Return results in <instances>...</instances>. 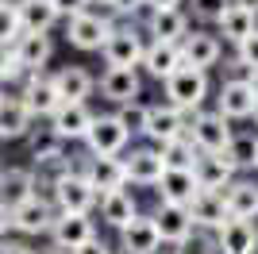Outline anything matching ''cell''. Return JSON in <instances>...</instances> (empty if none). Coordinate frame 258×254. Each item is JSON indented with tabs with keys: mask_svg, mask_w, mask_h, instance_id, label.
Instances as JSON below:
<instances>
[{
	"mask_svg": "<svg viewBox=\"0 0 258 254\" xmlns=\"http://www.w3.org/2000/svg\"><path fill=\"white\" fill-rule=\"evenodd\" d=\"M8 231H12V212L4 208V204H0V239H4Z\"/></svg>",
	"mask_w": 258,
	"mask_h": 254,
	"instance_id": "7dc6e473",
	"label": "cell"
},
{
	"mask_svg": "<svg viewBox=\"0 0 258 254\" xmlns=\"http://www.w3.org/2000/svg\"><path fill=\"white\" fill-rule=\"evenodd\" d=\"M154 227H158V239L162 243H181L185 235L193 231V220H189V212L185 208H177V204H158V208H154Z\"/></svg>",
	"mask_w": 258,
	"mask_h": 254,
	"instance_id": "4316f807",
	"label": "cell"
},
{
	"mask_svg": "<svg viewBox=\"0 0 258 254\" xmlns=\"http://www.w3.org/2000/svg\"><path fill=\"white\" fill-rule=\"evenodd\" d=\"M20 104L27 108L31 119H50L62 108V100H58V93H54V85H50L46 74H27V81L20 89Z\"/></svg>",
	"mask_w": 258,
	"mask_h": 254,
	"instance_id": "ba28073f",
	"label": "cell"
},
{
	"mask_svg": "<svg viewBox=\"0 0 258 254\" xmlns=\"http://www.w3.org/2000/svg\"><path fill=\"white\" fill-rule=\"evenodd\" d=\"M108 8L116 12V16H135V12H143L147 4H143V0H112Z\"/></svg>",
	"mask_w": 258,
	"mask_h": 254,
	"instance_id": "ee69618b",
	"label": "cell"
},
{
	"mask_svg": "<svg viewBox=\"0 0 258 254\" xmlns=\"http://www.w3.org/2000/svg\"><path fill=\"white\" fill-rule=\"evenodd\" d=\"M239 62L247 66V70H258V31L239 42Z\"/></svg>",
	"mask_w": 258,
	"mask_h": 254,
	"instance_id": "60d3db41",
	"label": "cell"
},
{
	"mask_svg": "<svg viewBox=\"0 0 258 254\" xmlns=\"http://www.w3.org/2000/svg\"><path fill=\"white\" fill-rule=\"evenodd\" d=\"M50 85L62 104H85L93 96V89H97V77L89 74L85 66H62V70L50 74Z\"/></svg>",
	"mask_w": 258,
	"mask_h": 254,
	"instance_id": "30bf717a",
	"label": "cell"
},
{
	"mask_svg": "<svg viewBox=\"0 0 258 254\" xmlns=\"http://www.w3.org/2000/svg\"><path fill=\"white\" fill-rule=\"evenodd\" d=\"M31 158H35V166H62L66 143L58 135H50V131H43V135L31 143Z\"/></svg>",
	"mask_w": 258,
	"mask_h": 254,
	"instance_id": "e575fe53",
	"label": "cell"
},
{
	"mask_svg": "<svg viewBox=\"0 0 258 254\" xmlns=\"http://www.w3.org/2000/svg\"><path fill=\"white\" fill-rule=\"evenodd\" d=\"M139 66H147V74L151 77H158V81H170L177 70H181V46H170V42H151L147 50H143V62Z\"/></svg>",
	"mask_w": 258,
	"mask_h": 254,
	"instance_id": "83f0119b",
	"label": "cell"
},
{
	"mask_svg": "<svg viewBox=\"0 0 258 254\" xmlns=\"http://www.w3.org/2000/svg\"><path fill=\"white\" fill-rule=\"evenodd\" d=\"M35 189H39V181H35L31 169L12 166V169H4V173H0V204H4L8 212H12V208H20L23 201H31Z\"/></svg>",
	"mask_w": 258,
	"mask_h": 254,
	"instance_id": "d6986e66",
	"label": "cell"
},
{
	"mask_svg": "<svg viewBox=\"0 0 258 254\" xmlns=\"http://www.w3.org/2000/svg\"><path fill=\"white\" fill-rule=\"evenodd\" d=\"M0 173H4V166H0Z\"/></svg>",
	"mask_w": 258,
	"mask_h": 254,
	"instance_id": "11a10c76",
	"label": "cell"
},
{
	"mask_svg": "<svg viewBox=\"0 0 258 254\" xmlns=\"http://www.w3.org/2000/svg\"><path fill=\"white\" fill-rule=\"evenodd\" d=\"M89 127H93V112H89V104H62L58 112L50 116V135H58L62 143H70V139H85Z\"/></svg>",
	"mask_w": 258,
	"mask_h": 254,
	"instance_id": "e0dca14e",
	"label": "cell"
},
{
	"mask_svg": "<svg viewBox=\"0 0 258 254\" xmlns=\"http://www.w3.org/2000/svg\"><path fill=\"white\" fill-rule=\"evenodd\" d=\"M154 189H158V197H162L158 204H177V208H189V201L201 193L197 181H193V169H166Z\"/></svg>",
	"mask_w": 258,
	"mask_h": 254,
	"instance_id": "44dd1931",
	"label": "cell"
},
{
	"mask_svg": "<svg viewBox=\"0 0 258 254\" xmlns=\"http://www.w3.org/2000/svg\"><path fill=\"white\" fill-rule=\"evenodd\" d=\"M247 85H250V93H254V100H258V70H250V77H247Z\"/></svg>",
	"mask_w": 258,
	"mask_h": 254,
	"instance_id": "681fc988",
	"label": "cell"
},
{
	"mask_svg": "<svg viewBox=\"0 0 258 254\" xmlns=\"http://www.w3.org/2000/svg\"><path fill=\"white\" fill-rule=\"evenodd\" d=\"M54 204L50 197H39L35 193L31 201H23L20 208H12V231L20 235H50V223H54Z\"/></svg>",
	"mask_w": 258,
	"mask_h": 254,
	"instance_id": "9c48e42d",
	"label": "cell"
},
{
	"mask_svg": "<svg viewBox=\"0 0 258 254\" xmlns=\"http://www.w3.org/2000/svg\"><path fill=\"white\" fill-rule=\"evenodd\" d=\"M20 35H23V27H20V12H16V4H12V0H0V42L12 46Z\"/></svg>",
	"mask_w": 258,
	"mask_h": 254,
	"instance_id": "74e56055",
	"label": "cell"
},
{
	"mask_svg": "<svg viewBox=\"0 0 258 254\" xmlns=\"http://www.w3.org/2000/svg\"><path fill=\"white\" fill-rule=\"evenodd\" d=\"M254 123H258V108H254Z\"/></svg>",
	"mask_w": 258,
	"mask_h": 254,
	"instance_id": "db71d44e",
	"label": "cell"
},
{
	"mask_svg": "<svg viewBox=\"0 0 258 254\" xmlns=\"http://www.w3.org/2000/svg\"><path fill=\"white\" fill-rule=\"evenodd\" d=\"M147 31L154 35V42H170V46H181L185 35H189V20H185L181 8L173 12H151L147 20Z\"/></svg>",
	"mask_w": 258,
	"mask_h": 254,
	"instance_id": "f546056e",
	"label": "cell"
},
{
	"mask_svg": "<svg viewBox=\"0 0 258 254\" xmlns=\"http://www.w3.org/2000/svg\"><path fill=\"white\" fill-rule=\"evenodd\" d=\"M181 62L189 66V70L208 74V66L220 62V39H216V35H205V31L185 35V42H181Z\"/></svg>",
	"mask_w": 258,
	"mask_h": 254,
	"instance_id": "603a6c76",
	"label": "cell"
},
{
	"mask_svg": "<svg viewBox=\"0 0 258 254\" xmlns=\"http://www.w3.org/2000/svg\"><path fill=\"white\" fill-rule=\"evenodd\" d=\"M220 158L231 169H254L258 166V139L254 135H231V143L224 147Z\"/></svg>",
	"mask_w": 258,
	"mask_h": 254,
	"instance_id": "1f68e13d",
	"label": "cell"
},
{
	"mask_svg": "<svg viewBox=\"0 0 258 254\" xmlns=\"http://www.w3.org/2000/svg\"><path fill=\"white\" fill-rule=\"evenodd\" d=\"M231 173L235 169L227 166L220 154H197V162H193V181L201 193H224L231 185Z\"/></svg>",
	"mask_w": 258,
	"mask_h": 254,
	"instance_id": "ffe728a7",
	"label": "cell"
},
{
	"mask_svg": "<svg viewBox=\"0 0 258 254\" xmlns=\"http://www.w3.org/2000/svg\"><path fill=\"white\" fill-rule=\"evenodd\" d=\"M97 235V220L93 216H77V212H58L50 223L54 250H77L81 243H89Z\"/></svg>",
	"mask_w": 258,
	"mask_h": 254,
	"instance_id": "52a82bcc",
	"label": "cell"
},
{
	"mask_svg": "<svg viewBox=\"0 0 258 254\" xmlns=\"http://www.w3.org/2000/svg\"><path fill=\"white\" fill-rule=\"evenodd\" d=\"M77 173L89 181V189L97 193V201L127 185V177H123V162H119V158H93V154H89L85 166L77 169Z\"/></svg>",
	"mask_w": 258,
	"mask_h": 254,
	"instance_id": "8fae6325",
	"label": "cell"
},
{
	"mask_svg": "<svg viewBox=\"0 0 258 254\" xmlns=\"http://www.w3.org/2000/svg\"><path fill=\"white\" fill-rule=\"evenodd\" d=\"M254 31H258V27H254V16H250V12H243V8H235V4L220 16V35H224L227 42H235V46H239L243 39H250Z\"/></svg>",
	"mask_w": 258,
	"mask_h": 254,
	"instance_id": "836d02e7",
	"label": "cell"
},
{
	"mask_svg": "<svg viewBox=\"0 0 258 254\" xmlns=\"http://www.w3.org/2000/svg\"><path fill=\"white\" fill-rule=\"evenodd\" d=\"M89 4H112V0H89Z\"/></svg>",
	"mask_w": 258,
	"mask_h": 254,
	"instance_id": "f907efd6",
	"label": "cell"
},
{
	"mask_svg": "<svg viewBox=\"0 0 258 254\" xmlns=\"http://www.w3.org/2000/svg\"><path fill=\"white\" fill-rule=\"evenodd\" d=\"M54 12L62 16V20H70V16H81V12H89V0H50Z\"/></svg>",
	"mask_w": 258,
	"mask_h": 254,
	"instance_id": "b9f144b4",
	"label": "cell"
},
{
	"mask_svg": "<svg viewBox=\"0 0 258 254\" xmlns=\"http://www.w3.org/2000/svg\"><path fill=\"white\" fill-rule=\"evenodd\" d=\"M0 254H35V250L27 243H12L8 239V243H0Z\"/></svg>",
	"mask_w": 258,
	"mask_h": 254,
	"instance_id": "bcb514c9",
	"label": "cell"
},
{
	"mask_svg": "<svg viewBox=\"0 0 258 254\" xmlns=\"http://www.w3.org/2000/svg\"><path fill=\"white\" fill-rule=\"evenodd\" d=\"M127 131L116 123V116H93V127L85 135V147L93 158H119L123 147H127Z\"/></svg>",
	"mask_w": 258,
	"mask_h": 254,
	"instance_id": "5b68a950",
	"label": "cell"
},
{
	"mask_svg": "<svg viewBox=\"0 0 258 254\" xmlns=\"http://www.w3.org/2000/svg\"><path fill=\"white\" fill-rule=\"evenodd\" d=\"M162 239H158V227H154L151 216H135V220L119 231V250L123 254H158Z\"/></svg>",
	"mask_w": 258,
	"mask_h": 254,
	"instance_id": "2e32d148",
	"label": "cell"
},
{
	"mask_svg": "<svg viewBox=\"0 0 258 254\" xmlns=\"http://www.w3.org/2000/svg\"><path fill=\"white\" fill-rule=\"evenodd\" d=\"M112 16H100V12H81V16H70L66 20V39L77 50H104L108 35H112Z\"/></svg>",
	"mask_w": 258,
	"mask_h": 254,
	"instance_id": "7a4b0ae2",
	"label": "cell"
},
{
	"mask_svg": "<svg viewBox=\"0 0 258 254\" xmlns=\"http://www.w3.org/2000/svg\"><path fill=\"white\" fill-rule=\"evenodd\" d=\"M173 254H220V250H216V235H212V231L193 227V231L177 243V250H173Z\"/></svg>",
	"mask_w": 258,
	"mask_h": 254,
	"instance_id": "8d00e7d4",
	"label": "cell"
},
{
	"mask_svg": "<svg viewBox=\"0 0 258 254\" xmlns=\"http://www.w3.org/2000/svg\"><path fill=\"white\" fill-rule=\"evenodd\" d=\"M100 96L112 100V104H131V100H139L143 93V81H139V70H104L97 81Z\"/></svg>",
	"mask_w": 258,
	"mask_h": 254,
	"instance_id": "5bb4252c",
	"label": "cell"
},
{
	"mask_svg": "<svg viewBox=\"0 0 258 254\" xmlns=\"http://www.w3.org/2000/svg\"><path fill=\"white\" fill-rule=\"evenodd\" d=\"M216 250L220 254H254L258 250V231L247 220H227L216 231Z\"/></svg>",
	"mask_w": 258,
	"mask_h": 254,
	"instance_id": "7402d4cb",
	"label": "cell"
},
{
	"mask_svg": "<svg viewBox=\"0 0 258 254\" xmlns=\"http://www.w3.org/2000/svg\"><path fill=\"white\" fill-rule=\"evenodd\" d=\"M154 150H158V158H162V169H193V162H197V147L185 135L170 139V143H162Z\"/></svg>",
	"mask_w": 258,
	"mask_h": 254,
	"instance_id": "d6a6232c",
	"label": "cell"
},
{
	"mask_svg": "<svg viewBox=\"0 0 258 254\" xmlns=\"http://www.w3.org/2000/svg\"><path fill=\"white\" fill-rule=\"evenodd\" d=\"M227 8H231V0H193V16L205 23H220Z\"/></svg>",
	"mask_w": 258,
	"mask_h": 254,
	"instance_id": "f35d334b",
	"label": "cell"
},
{
	"mask_svg": "<svg viewBox=\"0 0 258 254\" xmlns=\"http://www.w3.org/2000/svg\"><path fill=\"white\" fill-rule=\"evenodd\" d=\"M235 8H243V12H250V16H258V0H231Z\"/></svg>",
	"mask_w": 258,
	"mask_h": 254,
	"instance_id": "c3c4849f",
	"label": "cell"
},
{
	"mask_svg": "<svg viewBox=\"0 0 258 254\" xmlns=\"http://www.w3.org/2000/svg\"><path fill=\"white\" fill-rule=\"evenodd\" d=\"M31 131V116H27V108L20 104V96H4L0 100V139L8 143V139H23Z\"/></svg>",
	"mask_w": 258,
	"mask_h": 254,
	"instance_id": "4dcf8cb0",
	"label": "cell"
},
{
	"mask_svg": "<svg viewBox=\"0 0 258 254\" xmlns=\"http://www.w3.org/2000/svg\"><path fill=\"white\" fill-rule=\"evenodd\" d=\"M143 50H147V42H143V35L131 27V23H116L112 27V35H108L104 42V62L108 70H135V66L143 62Z\"/></svg>",
	"mask_w": 258,
	"mask_h": 254,
	"instance_id": "3957f363",
	"label": "cell"
},
{
	"mask_svg": "<svg viewBox=\"0 0 258 254\" xmlns=\"http://www.w3.org/2000/svg\"><path fill=\"white\" fill-rule=\"evenodd\" d=\"M16 77H23V70H20V62H16L12 46L0 42V85H4V81H16Z\"/></svg>",
	"mask_w": 258,
	"mask_h": 254,
	"instance_id": "ab89813d",
	"label": "cell"
},
{
	"mask_svg": "<svg viewBox=\"0 0 258 254\" xmlns=\"http://www.w3.org/2000/svg\"><path fill=\"white\" fill-rule=\"evenodd\" d=\"M166 96H170V104L177 108V112H197L208 96V74L181 66V70L166 81Z\"/></svg>",
	"mask_w": 258,
	"mask_h": 254,
	"instance_id": "277c9868",
	"label": "cell"
},
{
	"mask_svg": "<svg viewBox=\"0 0 258 254\" xmlns=\"http://www.w3.org/2000/svg\"><path fill=\"white\" fill-rule=\"evenodd\" d=\"M119 162H123V177H127L131 185H147V189H154L158 177L166 173L154 147H139V150H131L127 158H119Z\"/></svg>",
	"mask_w": 258,
	"mask_h": 254,
	"instance_id": "9a60e30c",
	"label": "cell"
},
{
	"mask_svg": "<svg viewBox=\"0 0 258 254\" xmlns=\"http://www.w3.org/2000/svg\"><path fill=\"white\" fill-rule=\"evenodd\" d=\"M100 220L108 223V227H116V231H123L135 216H139V201L131 197V189H116L108 193V197H100Z\"/></svg>",
	"mask_w": 258,
	"mask_h": 254,
	"instance_id": "484cf974",
	"label": "cell"
},
{
	"mask_svg": "<svg viewBox=\"0 0 258 254\" xmlns=\"http://www.w3.org/2000/svg\"><path fill=\"white\" fill-rule=\"evenodd\" d=\"M16 12H20L23 35H50V27L62 20L50 0H16Z\"/></svg>",
	"mask_w": 258,
	"mask_h": 254,
	"instance_id": "d4e9b609",
	"label": "cell"
},
{
	"mask_svg": "<svg viewBox=\"0 0 258 254\" xmlns=\"http://www.w3.org/2000/svg\"><path fill=\"white\" fill-rule=\"evenodd\" d=\"M70 254H112V246H108L104 239H100V235H93L89 243H81L77 250H70Z\"/></svg>",
	"mask_w": 258,
	"mask_h": 254,
	"instance_id": "7bdbcfd3",
	"label": "cell"
},
{
	"mask_svg": "<svg viewBox=\"0 0 258 254\" xmlns=\"http://www.w3.org/2000/svg\"><path fill=\"white\" fill-rule=\"evenodd\" d=\"M4 96H8V93H4V85H0V100H4Z\"/></svg>",
	"mask_w": 258,
	"mask_h": 254,
	"instance_id": "816d5d0a",
	"label": "cell"
},
{
	"mask_svg": "<svg viewBox=\"0 0 258 254\" xmlns=\"http://www.w3.org/2000/svg\"><path fill=\"white\" fill-rule=\"evenodd\" d=\"M224 208L227 220H254L258 216V185L254 181H231L224 193Z\"/></svg>",
	"mask_w": 258,
	"mask_h": 254,
	"instance_id": "f1b7e54d",
	"label": "cell"
},
{
	"mask_svg": "<svg viewBox=\"0 0 258 254\" xmlns=\"http://www.w3.org/2000/svg\"><path fill=\"white\" fill-rule=\"evenodd\" d=\"M50 204L54 212H77V216H93L97 208V193L89 189V181L74 166H62L50 181Z\"/></svg>",
	"mask_w": 258,
	"mask_h": 254,
	"instance_id": "6da1fadb",
	"label": "cell"
},
{
	"mask_svg": "<svg viewBox=\"0 0 258 254\" xmlns=\"http://www.w3.org/2000/svg\"><path fill=\"white\" fill-rule=\"evenodd\" d=\"M12 54H16L23 74H43V66L54 54V42H50V35H20L12 42Z\"/></svg>",
	"mask_w": 258,
	"mask_h": 254,
	"instance_id": "ac0fdd59",
	"label": "cell"
},
{
	"mask_svg": "<svg viewBox=\"0 0 258 254\" xmlns=\"http://www.w3.org/2000/svg\"><path fill=\"white\" fill-rule=\"evenodd\" d=\"M143 4H147L151 12H173L177 4H181V0H143Z\"/></svg>",
	"mask_w": 258,
	"mask_h": 254,
	"instance_id": "f6af8a7d",
	"label": "cell"
},
{
	"mask_svg": "<svg viewBox=\"0 0 258 254\" xmlns=\"http://www.w3.org/2000/svg\"><path fill=\"white\" fill-rule=\"evenodd\" d=\"M43 254H62V250H43Z\"/></svg>",
	"mask_w": 258,
	"mask_h": 254,
	"instance_id": "f5cc1de1",
	"label": "cell"
},
{
	"mask_svg": "<svg viewBox=\"0 0 258 254\" xmlns=\"http://www.w3.org/2000/svg\"><path fill=\"white\" fill-rule=\"evenodd\" d=\"M254 108H258V100H254V93H250L247 77L224 81V89H220V108H216L224 119H247V116H254Z\"/></svg>",
	"mask_w": 258,
	"mask_h": 254,
	"instance_id": "4fadbf2b",
	"label": "cell"
},
{
	"mask_svg": "<svg viewBox=\"0 0 258 254\" xmlns=\"http://www.w3.org/2000/svg\"><path fill=\"white\" fill-rule=\"evenodd\" d=\"M189 220H193V227H201V231H208V227H224L227 223V208H224V193H197L193 201H189Z\"/></svg>",
	"mask_w": 258,
	"mask_h": 254,
	"instance_id": "cb8c5ba5",
	"label": "cell"
},
{
	"mask_svg": "<svg viewBox=\"0 0 258 254\" xmlns=\"http://www.w3.org/2000/svg\"><path fill=\"white\" fill-rule=\"evenodd\" d=\"M143 135L151 139L154 147L185 135V112H177L173 104H147V127H143Z\"/></svg>",
	"mask_w": 258,
	"mask_h": 254,
	"instance_id": "7c38bea8",
	"label": "cell"
},
{
	"mask_svg": "<svg viewBox=\"0 0 258 254\" xmlns=\"http://www.w3.org/2000/svg\"><path fill=\"white\" fill-rule=\"evenodd\" d=\"M231 123H227L220 112H201V116H193V143L197 154H224V147L231 143Z\"/></svg>",
	"mask_w": 258,
	"mask_h": 254,
	"instance_id": "8992f818",
	"label": "cell"
},
{
	"mask_svg": "<svg viewBox=\"0 0 258 254\" xmlns=\"http://www.w3.org/2000/svg\"><path fill=\"white\" fill-rule=\"evenodd\" d=\"M116 123L127 131V135H143V127H147V104L143 100H131V104H119V112H112Z\"/></svg>",
	"mask_w": 258,
	"mask_h": 254,
	"instance_id": "d590c367",
	"label": "cell"
}]
</instances>
